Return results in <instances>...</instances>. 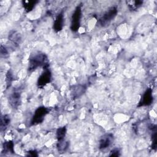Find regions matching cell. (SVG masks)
Returning a JSON list of instances; mask_svg holds the SVG:
<instances>
[{
    "mask_svg": "<svg viewBox=\"0 0 157 157\" xmlns=\"http://www.w3.org/2000/svg\"><path fill=\"white\" fill-rule=\"evenodd\" d=\"M47 60L46 56L43 53H37L33 55L29 59V70L32 71L37 67L43 66L45 64Z\"/></svg>",
    "mask_w": 157,
    "mask_h": 157,
    "instance_id": "6da1fadb",
    "label": "cell"
},
{
    "mask_svg": "<svg viewBox=\"0 0 157 157\" xmlns=\"http://www.w3.org/2000/svg\"><path fill=\"white\" fill-rule=\"evenodd\" d=\"M48 110L44 107H39L35 111L34 115L33 117L31 124H37L40 123L43 120L45 115L48 113Z\"/></svg>",
    "mask_w": 157,
    "mask_h": 157,
    "instance_id": "7a4b0ae2",
    "label": "cell"
},
{
    "mask_svg": "<svg viewBox=\"0 0 157 157\" xmlns=\"http://www.w3.org/2000/svg\"><path fill=\"white\" fill-rule=\"evenodd\" d=\"M81 14H82L81 9L80 7H77L75 9L74 12L73 13V15L72 17L71 28L73 31H77L80 27Z\"/></svg>",
    "mask_w": 157,
    "mask_h": 157,
    "instance_id": "3957f363",
    "label": "cell"
},
{
    "mask_svg": "<svg viewBox=\"0 0 157 157\" xmlns=\"http://www.w3.org/2000/svg\"><path fill=\"white\" fill-rule=\"evenodd\" d=\"M117 13V9L116 7H113L109 9L100 19V24L102 26H105L109 24V23L115 18Z\"/></svg>",
    "mask_w": 157,
    "mask_h": 157,
    "instance_id": "277c9868",
    "label": "cell"
},
{
    "mask_svg": "<svg viewBox=\"0 0 157 157\" xmlns=\"http://www.w3.org/2000/svg\"><path fill=\"white\" fill-rule=\"evenodd\" d=\"M51 80V72L48 70L45 71L39 77L37 80V85L40 87L44 86L48 84Z\"/></svg>",
    "mask_w": 157,
    "mask_h": 157,
    "instance_id": "5b68a950",
    "label": "cell"
},
{
    "mask_svg": "<svg viewBox=\"0 0 157 157\" xmlns=\"http://www.w3.org/2000/svg\"><path fill=\"white\" fill-rule=\"evenodd\" d=\"M153 101V96H152V91L151 89H148L143 96L141 98L140 101L139 102V106H145L149 105L151 104Z\"/></svg>",
    "mask_w": 157,
    "mask_h": 157,
    "instance_id": "8992f818",
    "label": "cell"
},
{
    "mask_svg": "<svg viewBox=\"0 0 157 157\" xmlns=\"http://www.w3.org/2000/svg\"><path fill=\"white\" fill-rule=\"evenodd\" d=\"M63 26V15L62 13L59 14L54 22L53 24V29L55 31L58 32L61 31Z\"/></svg>",
    "mask_w": 157,
    "mask_h": 157,
    "instance_id": "52a82bcc",
    "label": "cell"
},
{
    "mask_svg": "<svg viewBox=\"0 0 157 157\" xmlns=\"http://www.w3.org/2000/svg\"><path fill=\"white\" fill-rule=\"evenodd\" d=\"M110 135H107L104 136L99 142V148L100 149H105L107 148L111 144L112 142V137Z\"/></svg>",
    "mask_w": 157,
    "mask_h": 157,
    "instance_id": "ba28073f",
    "label": "cell"
},
{
    "mask_svg": "<svg viewBox=\"0 0 157 157\" xmlns=\"http://www.w3.org/2000/svg\"><path fill=\"white\" fill-rule=\"evenodd\" d=\"M66 130L65 127H63V128H61L58 129V131L56 132V137H57L58 140L59 142H61L63 140L64 137L65 136V134H66Z\"/></svg>",
    "mask_w": 157,
    "mask_h": 157,
    "instance_id": "9c48e42d",
    "label": "cell"
},
{
    "mask_svg": "<svg viewBox=\"0 0 157 157\" xmlns=\"http://www.w3.org/2000/svg\"><path fill=\"white\" fill-rule=\"evenodd\" d=\"M24 2V8L25 9V10L27 12H29L32 10V9L34 8L36 1H25Z\"/></svg>",
    "mask_w": 157,
    "mask_h": 157,
    "instance_id": "30bf717a",
    "label": "cell"
},
{
    "mask_svg": "<svg viewBox=\"0 0 157 157\" xmlns=\"http://www.w3.org/2000/svg\"><path fill=\"white\" fill-rule=\"evenodd\" d=\"M142 4V1H129L128 2V6L129 7V8L132 10H134L137 9L139 6H141V4Z\"/></svg>",
    "mask_w": 157,
    "mask_h": 157,
    "instance_id": "8fae6325",
    "label": "cell"
},
{
    "mask_svg": "<svg viewBox=\"0 0 157 157\" xmlns=\"http://www.w3.org/2000/svg\"><path fill=\"white\" fill-rule=\"evenodd\" d=\"M10 122V119L8 116L4 115L3 117L1 118V128L6 127L8 124Z\"/></svg>",
    "mask_w": 157,
    "mask_h": 157,
    "instance_id": "7c38bea8",
    "label": "cell"
},
{
    "mask_svg": "<svg viewBox=\"0 0 157 157\" xmlns=\"http://www.w3.org/2000/svg\"><path fill=\"white\" fill-rule=\"evenodd\" d=\"M13 145L12 142H9L6 144L4 148L6 149L8 151L13 152Z\"/></svg>",
    "mask_w": 157,
    "mask_h": 157,
    "instance_id": "4fadbf2b",
    "label": "cell"
},
{
    "mask_svg": "<svg viewBox=\"0 0 157 157\" xmlns=\"http://www.w3.org/2000/svg\"><path fill=\"white\" fill-rule=\"evenodd\" d=\"M120 152H119V150L117 149V148H115V149H113L112 151H111V153L110 155V156H118L120 155Z\"/></svg>",
    "mask_w": 157,
    "mask_h": 157,
    "instance_id": "5bb4252c",
    "label": "cell"
},
{
    "mask_svg": "<svg viewBox=\"0 0 157 157\" xmlns=\"http://www.w3.org/2000/svg\"><path fill=\"white\" fill-rule=\"evenodd\" d=\"M28 156H37V154L35 151H29V155H28Z\"/></svg>",
    "mask_w": 157,
    "mask_h": 157,
    "instance_id": "9a60e30c",
    "label": "cell"
}]
</instances>
